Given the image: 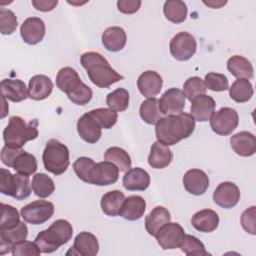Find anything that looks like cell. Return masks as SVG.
Segmentation results:
<instances>
[{"label":"cell","mask_w":256,"mask_h":256,"mask_svg":"<svg viewBox=\"0 0 256 256\" xmlns=\"http://www.w3.org/2000/svg\"><path fill=\"white\" fill-rule=\"evenodd\" d=\"M155 125L157 141L171 146L192 135L195 129V119L191 114L181 112L161 117Z\"/></svg>","instance_id":"1"},{"label":"cell","mask_w":256,"mask_h":256,"mask_svg":"<svg viewBox=\"0 0 256 256\" xmlns=\"http://www.w3.org/2000/svg\"><path fill=\"white\" fill-rule=\"evenodd\" d=\"M80 63L86 70L91 82L100 88H109L112 84L124 79L99 52L89 51L80 56Z\"/></svg>","instance_id":"2"},{"label":"cell","mask_w":256,"mask_h":256,"mask_svg":"<svg viewBox=\"0 0 256 256\" xmlns=\"http://www.w3.org/2000/svg\"><path fill=\"white\" fill-rule=\"evenodd\" d=\"M56 85L76 105H86L92 99L91 88L81 81L76 70L71 67H63L58 71Z\"/></svg>","instance_id":"3"},{"label":"cell","mask_w":256,"mask_h":256,"mask_svg":"<svg viewBox=\"0 0 256 256\" xmlns=\"http://www.w3.org/2000/svg\"><path fill=\"white\" fill-rule=\"evenodd\" d=\"M72 234L73 227L70 222L65 219H58L47 229L40 231L34 242L41 250V253H53L60 246L68 243L72 238Z\"/></svg>","instance_id":"4"},{"label":"cell","mask_w":256,"mask_h":256,"mask_svg":"<svg viewBox=\"0 0 256 256\" xmlns=\"http://www.w3.org/2000/svg\"><path fill=\"white\" fill-rule=\"evenodd\" d=\"M38 121L33 119L30 123L20 116H11L8 125L3 130V139L5 145L13 148H22L27 141L34 140L38 137Z\"/></svg>","instance_id":"5"},{"label":"cell","mask_w":256,"mask_h":256,"mask_svg":"<svg viewBox=\"0 0 256 256\" xmlns=\"http://www.w3.org/2000/svg\"><path fill=\"white\" fill-rule=\"evenodd\" d=\"M42 160L44 168L48 172L59 176L67 170L70 164L69 149L60 141L50 139L44 148Z\"/></svg>","instance_id":"6"},{"label":"cell","mask_w":256,"mask_h":256,"mask_svg":"<svg viewBox=\"0 0 256 256\" xmlns=\"http://www.w3.org/2000/svg\"><path fill=\"white\" fill-rule=\"evenodd\" d=\"M30 179L27 175L12 174L8 169H0V191L16 200H24L31 194Z\"/></svg>","instance_id":"7"},{"label":"cell","mask_w":256,"mask_h":256,"mask_svg":"<svg viewBox=\"0 0 256 256\" xmlns=\"http://www.w3.org/2000/svg\"><path fill=\"white\" fill-rule=\"evenodd\" d=\"M239 116L235 109L230 107H222L213 113L210 118V127L214 133L227 136L231 134L238 126Z\"/></svg>","instance_id":"8"},{"label":"cell","mask_w":256,"mask_h":256,"mask_svg":"<svg viewBox=\"0 0 256 256\" xmlns=\"http://www.w3.org/2000/svg\"><path fill=\"white\" fill-rule=\"evenodd\" d=\"M54 214V205L50 201L36 200L21 208V216L32 225L43 224Z\"/></svg>","instance_id":"9"},{"label":"cell","mask_w":256,"mask_h":256,"mask_svg":"<svg viewBox=\"0 0 256 256\" xmlns=\"http://www.w3.org/2000/svg\"><path fill=\"white\" fill-rule=\"evenodd\" d=\"M171 55L178 61H187L195 54L197 42L193 35L188 32H179L170 41Z\"/></svg>","instance_id":"10"},{"label":"cell","mask_w":256,"mask_h":256,"mask_svg":"<svg viewBox=\"0 0 256 256\" xmlns=\"http://www.w3.org/2000/svg\"><path fill=\"white\" fill-rule=\"evenodd\" d=\"M185 236L184 229L176 222H168L163 225L156 234L157 243L163 250L179 248Z\"/></svg>","instance_id":"11"},{"label":"cell","mask_w":256,"mask_h":256,"mask_svg":"<svg viewBox=\"0 0 256 256\" xmlns=\"http://www.w3.org/2000/svg\"><path fill=\"white\" fill-rule=\"evenodd\" d=\"M119 177V169L109 161L96 163L91 170L88 184L108 186L114 184Z\"/></svg>","instance_id":"12"},{"label":"cell","mask_w":256,"mask_h":256,"mask_svg":"<svg viewBox=\"0 0 256 256\" xmlns=\"http://www.w3.org/2000/svg\"><path fill=\"white\" fill-rule=\"evenodd\" d=\"M186 97L182 90L170 88L166 90L158 100L159 109L164 115H176L183 111Z\"/></svg>","instance_id":"13"},{"label":"cell","mask_w":256,"mask_h":256,"mask_svg":"<svg viewBox=\"0 0 256 256\" xmlns=\"http://www.w3.org/2000/svg\"><path fill=\"white\" fill-rule=\"evenodd\" d=\"M99 252V243L96 236L90 232H80L75 238L73 246L67 251L66 255L95 256Z\"/></svg>","instance_id":"14"},{"label":"cell","mask_w":256,"mask_h":256,"mask_svg":"<svg viewBox=\"0 0 256 256\" xmlns=\"http://www.w3.org/2000/svg\"><path fill=\"white\" fill-rule=\"evenodd\" d=\"M240 190L238 186L230 181L220 183L213 193V201L220 207L230 209L238 204Z\"/></svg>","instance_id":"15"},{"label":"cell","mask_w":256,"mask_h":256,"mask_svg":"<svg viewBox=\"0 0 256 256\" xmlns=\"http://www.w3.org/2000/svg\"><path fill=\"white\" fill-rule=\"evenodd\" d=\"M20 35L26 44H38L43 40L45 36V24L43 20L38 17L27 18L21 24Z\"/></svg>","instance_id":"16"},{"label":"cell","mask_w":256,"mask_h":256,"mask_svg":"<svg viewBox=\"0 0 256 256\" xmlns=\"http://www.w3.org/2000/svg\"><path fill=\"white\" fill-rule=\"evenodd\" d=\"M183 185L192 195H202L209 187L208 175L201 169H190L183 176Z\"/></svg>","instance_id":"17"},{"label":"cell","mask_w":256,"mask_h":256,"mask_svg":"<svg viewBox=\"0 0 256 256\" xmlns=\"http://www.w3.org/2000/svg\"><path fill=\"white\" fill-rule=\"evenodd\" d=\"M27 236V225L21 221L18 225L11 229L0 230V255L10 252L13 245L26 240Z\"/></svg>","instance_id":"18"},{"label":"cell","mask_w":256,"mask_h":256,"mask_svg":"<svg viewBox=\"0 0 256 256\" xmlns=\"http://www.w3.org/2000/svg\"><path fill=\"white\" fill-rule=\"evenodd\" d=\"M162 77L159 73L153 70L143 72L137 79L139 92L146 98H152L158 95L162 89Z\"/></svg>","instance_id":"19"},{"label":"cell","mask_w":256,"mask_h":256,"mask_svg":"<svg viewBox=\"0 0 256 256\" xmlns=\"http://www.w3.org/2000/svg\"><path fill=\"white\" fill-rule=\"evenodd\" d=\"M191 115L195 121L206 122L210 120L211 116L215 112V100L206 94L197 96L191 101Z\"/></svg>","instance_id":"20"},{"label":"cell","mask_w":256,"mask_h":256,"mask_svg":"<svg viewBox=\"0 0 256 256\" xmlns=\"http://www.w3.org/2000/svg\"><path fill=\"white\" fill-rule=\"evenodd\" d=\"M230 144L234 152L242 157H250L256 152V138L248 131H241L231 136Z\"/></svg>","instance_id":"21"},{"label":"cell","mask_w":256,"mask_h":256,"mask_svg":"<svg viewBox=\"0 0 256 256\" xmlns=\"http://www.w3.org/2000/svg\"><path fill=\"white\" fill-rule=\"evenodd\" d=\"M122 183L128 191H144L150 185V175L143 168H131L125 172Z\"/></svg>","instance_id":"22"},{"label":"cell","mask_w":256,"mask_h":256,"mask_svg":"<svg viewBox=\"0 0 256 256\" xmlns=\"http://www.w3.org/2000/svg\"><path fill=\"white\" fill-rule=\"evenodd\" d=\"M53 90V82L51 79L43 74L34 75L30 78L28 84L29 98L40 101L48 98Z\"/></svg>","instance_id":"23"},{"label":"cell","mask_w":256,"mask_h":256,"mask_svg":"<svg viewBox=\"0 0 256 256\" xmlns=\"http://www.w3.org/2000/svg\"><path fill=\"white\" fill-rule=\"evenodd\" d=\"M101 127L88 114H83L77 121V132L85 142L94 144L101 137Z\"/></svg>","instance_id":"24"},{"label":"cell","mask_w":256,"mask_h":256,"mask_svg":"<svg viewBox=\"0 0 256 256\" xmlns=\"http://www.w3.org/2000/svg\"><path fill=\"white\" fill-rule=\"evenodd\" d=\"M146 210V201L139 195H131L125 198L119 215L126 220L135 221L140 219Z\"/></svg>","instance_id":"25"},{"label":"cell","mask_w":256,"mask_h":256,"mask_svg":"<svg viewBox=\"0 0 256 256\" xmlns=\"http://www.w3.org/2000/svg\"><path fill=\"white\" fill-rule=\"evenodd\" d=\"M0 87L2 96L12 102H21L29 97L26 84L20 79H3Z\"/></svg>","instance_id":"26"},{"label":"cell","mask_w":256,"mask_h":256,"mask_svg":"<svg viewBox=\"0 0 256 256\" xmlns=\"http://www.w3.org/2000/svg\"><path fill=\"white\" fill-rule=\"evenodd\" d=\"M102 44L111 52H118L124 48L127 41L125 30L119 26H112L102 33Z\"/></svg>","instance_id":"27"},{"label":"cell","mask_w":256,"mask_h":256,"mask_svg":"<svg viewBox=\"0 0 256 256\" xmlns=\"http://www.w3.org/2000/svg\"><path fill=\"white\" fill-rule=\"evenodd\" d=\"M191 224L197 231L212 232L219 225V216L212 209H203L192 216Z\"/></svg>","instance_id":"28"},{"label":"cell","mask_w":256,"mask_h":256,"mask_svg":"<svg viewBox=\"0 0 256 256\" xmlns=\"http://www.w3.org/2000/svg\"><path fill=\"white\" fill-rule=\"evenodd\" d=\"M172 158L173 154L169 146L155 141L150 148L148 164L154 169H163L170 165Z\"/></svg>","instance_id":"29"},{"label":"cell","mask_w":256,"mask_h":256,"mask_svg":"<svg viewBox=\"0 0 256 256\" xmlns=\"http://www.w3.org/2000/svg\"><path fill=\"white\" fill-rule=\"evenodd\" d=\"M170 220L171 215L168 209L164 206H156L145 217V229L149 235L155 237L159 229Z\"/></svg>","instance_id":"30"},{"label":"cell","mask_w":256,"mask_h":256,"mask_svg":"<svg viewBox=\"0 0 256 256\" xmlns=\"http://www.w3.org/2000/svg\"><path fill=\"white\" fill-rule=\"evenodd\" d=\"M228 71L237 79H250L253 77L251 62L241 55H234L227 61Z\"/></svg>","instance_id":"31"},{"label":"cell","mask_w":256,"mask_h":256,"mask_svg":"<svg viewBox=\"0 0 256 256\" xmlns=\"http://www.w3.org/2000/svg\"><path fill=\"white\" fill-rule=\"evenodd\" d=\"M125 200V195L120 190H112L101 197L100 206L104 214L114 217L119 215L121 206Z\"/></svg>","instance_id":"32"},{"label":"cell","mask_w":256,"mask_h":256,"mask_svg":"<svg viewBox=\"0 0 256 256\" xmlns=\"http://www.w3.org/2000/svg\"><path fill=\"white\" fill-rule=\"evenodd\" d=\"M163 13L168 21L179 24L185 21L188 14V9L187 5L183 1L168 0L163 5Z\"/></svg>","instance_id":"33"},{"label":"cell","mask_w":256,"mask_h":256,"mask_svg":"<svg viewBox=\"0 0 256 256\" xmlns=\"http://www.w3.org/2000/svg\"><path fill=\"white\" fill-rule=\"evenodd\" d=\"M104 160L116 165L121 172H127L131 169L132 162L130 155L120 147L113 146L108 148L104 153Z\"/></svg>","instance_id":"34"},{"label":"cell","mask_w":256,"mask_h":256,"mask_svg":"<svg viewBox=\"0 0 256 256\" xmlns=\"http://www.w3.org/2000/svg\"><path fill=\"white\" fill-rule=\"evenodd\" d=\"M254 90L248 79H237L229 88V96L237 103L249 101L253 96Z\"/></svg>","instance_id":"35"},{"label":"cell","mask_w":256,"mask_h":256,"mask_svg":"<svg viewBox=\"0 0 256 256\" xmlns=\"http://www.w3.org/2000/svg\"><path fill=\"white\" fill-rule=\"evenodd\" d=\"M32 191L39 198L49 197L55 190V184L51 177L45 173H37L32 178Z\"/></svg>","instance_id":"36"},{"label":"cell","mask_w":256,"mask_h":256,"mask_svg":"<svg viewBox=\"0 0 256 256\" xmlns=\"http://www.w3.org/2000/svg\"><path fill=\"white\" fill-rule=\"evenodd\" d=\"M139 114L145 123L150 125L156 124L158 120L162 117V113L158 105V99L152 97L144 100L140 105Z\"/></svg>","instance_id":"37"},{"label":"cell","mask_w":256,"mask_h":256,"mask_svg":"<svg viewBox=\"0 0 256 256\" xmlns=\"http://www.w3.org/2000/svg\"><path fill=\"white\" fill-rule=\"evenodd\" d=\"M12 168L20 174L30 176L37 170V161L34 155L22 150L15 158Z\"/></svg>","instance_id":"38"},{"label":"cell","mask_w":256,"mask_h":256,"mask_svg":"<svg viewBox=\"0 0 256 256\" xmlns=\"http://www.w3.org/2000/svg\"><path fill=\"white\" fill-rule=\"evenodd\" d=\"M88 114L101 128L104 129L112 128L118 119L117 112L110 108H96L89 111Z\"/></svg>","instance_id":"39"},{"label":"cell","mask_w":256,"mask_h":256,"mask_svg":"<svg viewBox=\"0 0 256 256\" xmlns=\"http://www.w3.org/2000/svg\"><path fill=\"white\" fill-rule=\"evenodd\" d=\"M106 104L116 112H123L129 106V93L125 88H117L107 94Z\"/></svg>","instance_id":"40"},{"label":"cell","mask_w":256,"mask_h":256,"mask_svg":"<svg viewBox=\"0 0 256 256\" xmlns=\"http://www.w3.org/2000/svg\"><path fill=\"white\" fill-rule=\"evenodd\" d=\"M183 253L188 256H207L209 253L206 251L204 244L195 236L185 234L184 239L179 247Z\"/></svg>","instance_id":"41"},{"label":"cell","mask_w":256,"mask_h":256,"mask_svg":"<svg viewBox=\"0 0 256 256\" xmlns=\"http://www.w3.org/2000/svg\"><path fill=\"white\" fill-rule=\"evenodd\" d=\"M1 220L0 230L11 229L20 223V215L18 210L8 204L1 203Z\"/></svg>","instance_id":"42"},{"label":"cell","mask_w":256,"mask_h":256,"mask_svg":"<svg viewBox=\"0 0 256 256\" xmlns=\"http://www.w3.org/2000/svg\"><path fill=\"white\" fill-rule=\"evenodd\" d=\"M206 90L207 88L205 86L204 80L198 76H192L188 78L183 84V93L189 101H192L199 95L205 94Z\"/></svg>","instance_id":"43"},{"label":"cell","mask_w":256,"mask_h":256,"mask_svg":"<svg viewBox=\"0 0 256 256\" xmlns=\"http://www.w3.org/2000/svg\"><path fill=\"white\" fill-rule=\"evenodd\" d=\"M18 21L13 11L0 8V32L3 35H11L17 29Z\"/></svg>","instance_id":"44"},{"label":"cell","mask_w":256,"mask_h":256,"mask_svg":"<svg viewBox=\"0 0 256 256\" xmlns=\"http://www.w3.org/2000/svg\"><path fill=\"white\" fill-rule=\"evenodd\" d=\"M204 83L206 88L214 92H222L229 89L228 79L224 74L209 72L205 75Z\"/></svg>","instance_id":"45"},{"label":"cell","mask_w":256,"mask_h":256,"mask_svg":"<svg viewBox=\"0 0 256 256\" xmlns=\"http://www.w3.org/2000/svg\"><path fill=\"white\" fill-rule=\"evenodd\" d=\"M95 164L96 163L94 162L93 159L83 156V157H79L75 160V162L73 163V169H74L75 174L77 175V177L80 180L88 183L91 170Z\"/></svg>","instance_id":"46"},{"label":"cell","mask_w":256,"mask_h":256,"mask_svg":"<svg viewBox=\"0 0 256 256\" xmlns=\"http://www.w3.org/2000/svg\"><path fill=\"white\" fill-rule=\"evenodd\" d=\"M11 253L13 256H38L40 255L41 250L35 242L24 240L13 245Z\"/></svg>","instance_id":"47"},{"label":"cell","mask_w":256,"mask_h":256,"mask_svg":"<svg viewBox=\"0 0 256 256\" xmlns=\"http://www.w3.org/2000/svg\"><path fill=\"white\" fill-rule=\"evenodd\" d=\"M255 206H251L243 211L240 217V223L243 227V229L252 234L255 235Z\"/></svg>","instance_id":"48"},{"label":"cell","mask_w":256,"mask_h":256,"mask_svg":"<svg viewBox=\"0 0 256 256\" xmlns=\"http://www.w3.org/2000/svg\"><path fill=\"white\" fill-rule=\"evenodd\" d=\"M22 150H23L22 148H13L8 145H5L1 150V160H2L3 164L8 167H12L16 156Z\"/></svg>","instance_id":"49"},{"label":"cell","mask_w":256,"mask_h":256,"mask_svg":"<svg viewBox=\"0 0 256 256\" xmlns=\"http://www.w3.org/2000/svg\"><path fill=\"white\" fill-rule=\"evenodd\" d=\"M141 6L140 0H119L117 1V8L123 14H134Z\"/></svg>","instance_id":"50"},{"label":"cell","mask_w":256,"mask_h":256,"mask_svg":"<svg viewBox=\"0 0 256 256\" xmlns=\"http://www.w3.org/2000/svg\"><path fill=\"white\" fill-rule=\"evenodd\" d=\"M58 4L57 0H32L34 8L41 12L52 11Z\"/></svg>","instance_id":"51"},{"label":"cell","mask_w":256,"mask_h":256,"mask_svg":"<svg viewBox=\"0 0 256 256\" xmlns=\"http://www.w3.org/2000/svg\"><path fill=\"white\" fill-rule=\"evenodd\" d=\"M203 3L205 4V5H207V6H209V7H211V8H213V9H218V8H220V7H222L223 5H225L227 2L226 1H203Z\"/></svg>","instance_id":"52"}]
</instances>
